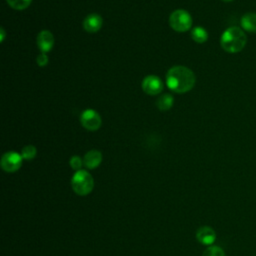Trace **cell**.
I'll return each instance as SVG.
<instances>
[{"label":"cell","instance_id":"ac0fdd59","mask_svg":"<svg viewBox=\"0 0 256 256\" xmlns=\"http://www.w3.org/2000/svg\"><path fill=\"white\" fill-rule=\"evenodd\" d=\"M69 164H70V167H71L72 169L76 170V171L81 170L82 165H84V164H83V159H81V158H80L79 156H77V155H74V156H72V157L70 158Z\"/></svg>","mask_w":256,"mask_h":256},{"label":"cell","instance_id":"5b68a950","mask_svg":"<svg viewBox=\"0 0 256 256\" xmlns=\"http://www.w3.org/2000/svg\"><path fill=\"white\" fill-rule=\"evenodd\" d=\"M81 125L89 130V131H96L100 128L102 124V119L98 112L93 109H86L82 112L80 116Z\"/></svg>","mask_w":256,"mask_h":256},{"label":"cell","instance_id":"3957f363","mask_svg":"<svg viewBox=\"0 0 256 256\" xmlns=\"http://www.w3.org/2000/svg\"><path fill=\"white\" fill-rule=\"evenodd\" d=\"M71 186L73 191L80 195H88L94 188V179L86 170H78L74 173L71 179Z\"/></svg>","mask_w":256,"mask_h":256},{"label":"cell","instance_id":"ba28073f","mask_svg":"<svg viewBox=\"0 0 256 256\" xmlns=\"http://www.w3.org/2000/svg\"><path fill=\"white\" fill-rule=\"evenodd\" d=\"M54 36L48 30H42L37 36V46L41 53L49 52L54 46Z\"/></svg>","mask_w":256,"mask_h":256},{"label":"cell","instance_id":"2e32d148","mask_svg":"<svg viewBox=\"0 0 256 256\" xmlns=\"http://www.w3.org/2000/svg\"><path fill=\"white\" fill-rule=\"evenodd\" d=\"M36 154H37V150H36V147L33 145H27L23 147L21 150V156L24 160H32L33 158H35Z\"/></svg>","mask_w":256,"mask_h":256},{"label":"cell","instance_id":"30bf717a","mask_svg":"<svg viewBox=\"0 0 256 256\" xmlns=\"http://www.w3.org/2000/svg\"><path fill=\"white\" fill-rule=\"evenodd\" d=\"M196 238L203 245H211L216 239V233L211 227L202 226L197 230Z\"/></svg>","mask_w":256,"mask_h":256},{"label":"cell","instance_id":"7c38bea8","mask_svg":"<svg viewBox=\"0 0 256 256\" xmlns=\"http://www.w3.org/2000/svg\"><path fill=\"white\" fill-rule=\"evenodd\" d=\"M241 27L244 31L255 33L256 32V13L248 12L241 17Z\"/></svg>","mask_w":256,"mask_h":256},{"label":"cell","instance_id":"8fae6325","mask_svg":"<svg viewBox=\"0 0 256 256\" xmlns=\"http://www.w3.org/2000/svg\"><path fill=\"white\" fill-rule=\"evenodd\" d=\"M102 162V153L98 150H90L83 157V164L88 169L97 168Z\"/></svg>","mask_w":256,"mask_h":256},{"label":"cell","instance_id":"ffe728a7","mask_svg":"<svg viewBox=\"0 0 256 256\" xmlns=\"http://www.w3.org/2000/svg\"><path fill=\"white\" fill-rule=\"evenodd\" d=\"M4 37H5V31H4L3 28H1V38H0V40L3 41V40H4Z\"/></svg>","mask_w":256,"mask_h":256},{"label":"cell","instance_id":"5bb4252c","mask_svg":"<svg viewBox=\"0 0 256 256\" xmlns=\"http://www.w3.org/2000/svg\"><path fill=\"white\" fill-rule=\"evenodd\" d=\"M191 38L196 42V43H204L208 39V32L201 26L194 27L191 31Z\"/></svg>","mask_w":256,"mask_h":256},{"label":"cell","instance_id":"44dd1931","mask_svg":"<svg viewBox=\"0 0 256 256\" xmlns=\"http://www.w3.org/2000/svg\"><path fill=\"white\" fill-rule=\"evenodd\" d=\"M222 1H224V2H230V1H233V0H222Z\"/></svg>","mask_w":256,"mask_h":256},{"label":"cell","instance_id":"d6986e66","mask_svg":"<svg viewBox=\"0 0 256 256\" xmlns=\"http://www.w3.org/2000/svg\"><path fill=\"white\" fill-rule=\"evenodd\" d=\"M48 56L46 53H40L38 56H37V59H36V62L38 64V66L40 67H44L48 64Z\"/></svg>","mask_w":256,"mask_h":256},{"label":"cell","instance_id":"7a4b0ae2","mask_svg":"<svg viewBox=\"0 0 256 256\" xmlns=\"http://www.w3.org/2000/svg\"><path fill=\"white\" fill-rule=\"evenodd\" d=\"M247 43V37L242 28L232 26L227 28L221 35L220 45L228 53L234 54L240 52Z\"/></svg>","mask_w":256,"mask_h":256},{"label":"cell","instance_id":"52a82bcc","mask_svg":"<svg viewBox=\"0 0 256 256\" xmlns=\"http://www.w3.org/2000/svg\"><path fill=\"white\" fill-rule=\"evenodd\" d=\"M142 90L148 95H158L163 90V83L156 75H148L142 80Z\"/></svg>","mask_w":256,"mask_h":256},{"label":"cell","instance_id":"4fadbf2b","mask_svg":"<svg viewBox=\"0 0 256 256\" xmlns=\"http://www.w3.org/2000/svg\"><path fill=\"white\" fill-rule=\"evenodd\" d=\"M173 102H174V99H173V96L171 94H162L156 101V105H157V108L161 111H167L169 110L172 106H173Z\"/></svg>","mask_w":256,"mask_h":256},{"label":"cell","instance_id":"277c9868","mask_svg":"<svg viewBox=\"0 0 256 256\" xmlns=\"http://www.w3.org/2000/svg\"><path fill=\"white\" fill-rule=\"evenodd\" d=\"M169 24L177 32L188 31L192 26V17L186 10L177 9L170 14Z\"/></svg>","mask_w":256,"mask_h":256},{"label":"cell","instance_id":"9a60e30c","mask_svg":"<svg viewBox=\"0 0 256 256\" xmlns=\"http://www.w3.org/2000/svg\"><path fill=\"white\" fill-rule=\"evenodd\" d=\"M8 5L15 10H24L32 2V0H6Z\"/></svg>","mask_w":256,"mask_h":256},{"label":"cell","instance_id":"9c48e42d","mask_svg":"<svg viewBox=\"0 0 256 256\" xmlns=\"http://www.w3.org/2000/svg\"><path fill=\"white\" fill-rule=\"evenodd\" d=\"M103 25V19L100 15L96 13L89 14L85 17L83 21V28L88 33L98 32Z\"/></svg>","mask_w":256,"mask_h":256},{"label":"cell","instance_id":"6da1fadb","mask_svg":"<svg viewBox=\"0 0 256 256\" xmlns=\"http://www.w3.org/2000/svg\"><path fill=\"white\" fill-rule=\"evenodd\" d=\"M195 74L185 66L177 65L171 67L166 75V84L168 88L178 94L190 91L195 85Z\"/></svg>","mask_w":256,"mask_h":256},{"label":"cell","instance_id":"8992f818","mask_svg":"<svg viewBox=\"0 0 256 256\" xmlns=\"http://www.w3.org/2000/svg\"><path fill=\"white\" fill-rule=\"evenodd\" d=\"M22 161H23V158L21 154L14 151H9L2 155L0 163L4 171L12 173L17 171L21 167Z\"/></svg>","mask_w":256,"mask_h":256},{"label":"cell","instance_id":"e0dca14e","mask_svg":"<svg viewBox=\"0 0 256 256\" xmlns=\"http://www.w3.org/2000/svg\"><path fill=\"white\" fill-rule=\"evenodd\" d=\"M202 256H225V252L219 246H210L203 252Z\"/></svg>","mask_w":256,"mask_h":256}]
</instances>
